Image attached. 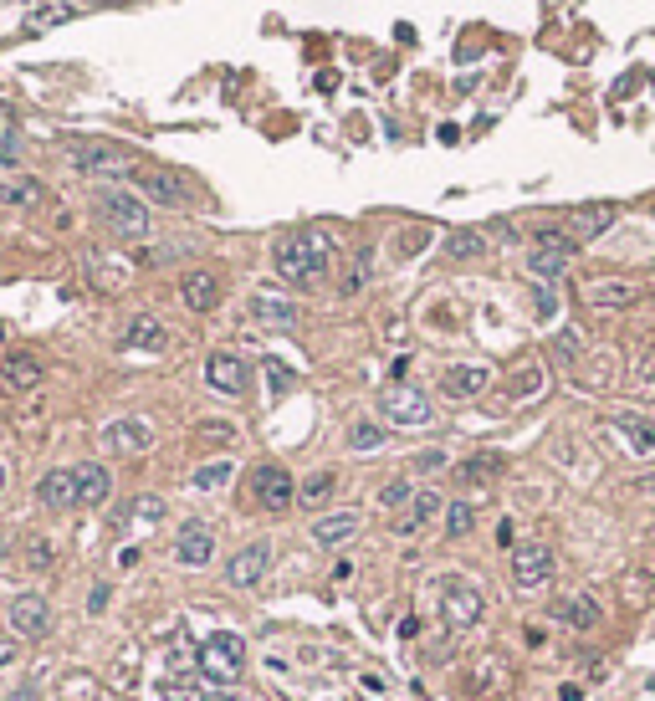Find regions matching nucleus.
<instances>
[{
  "instance_id": "39",
  "label": "nucleus",
  "mask_w": 655,
  "mask_h": 701,
  "mask_svg": "<svg viewBox=\"0 0 655 701\" xmlns=\"http://www.w3.org/2000/svg\"><path fill=\"white\" fill-rule=\"evenodd\" d=\"M200 441H215V446H231V441H236V425H231V420H226V425H221V420H210V425H200Z\"/></svg>"
},
{
  "instance_id": "46",
  "label": "nucleus",
  "mask_w": 655,
  "mask_h": 701,
  "mask_svg": "<svg viewBox=\"0 0 655 701\" xmlns=\"http://www.w3.org/2000/svg\"><path fill=\"white\" fill-rule=\"evenodd\" d=\"M415 466H420V471H446V451H420Z\"/></svg>"
},
{
  "instance_id": "47",
  "label": "nucleus",
  "mask_w": 655,
  "mask_h": 701,
  "mask_svg": "<svg viewBox=\"0 0 655 701\" xmlns=\"http://www.w3.org/2000/svg\"><path fill=\"white\" fill-rule=\"evenodd\" d=\"M267 374H272V384H277V389H292V369H287V364L267 359Z\"/></svg>"
},
{
  "instance_id": "20",
  "label": "nucleus",
  "mask_w": 655,
  "mask_h": 701,
  "mask_svg": "<svg viewBox=\"0 0 655 701\" xmlns=\"http://www.w3.org/2000/svg\"><path fill=\"white\" fill-rule=\"evenodd\" d=\"M180 297H185V308H190V313H210L215 302H221V277L205 272V267H195V272L180 277Z\"/></svg>"
},
{
  "instance_id": "34",
  "label": "nucleus",
  "mask_w": 655,
  "mask_h": 701,
  "mask_svg": "<svg viewBox=\"0 0 655 701\" xmlns=\"http://www.w3.org/2000/svg\"><path fill=\"white\" fill-rule=\"evenodd\" d=\"M379 446H384V425L359 420L354 430H348V451H379Z\"/></svg>"
},
{
  "instance_id": "2",
  "label": "nucleus",
  "mask_w": 655,
  "mask_h": 701,
  "mask_svg": "<svg viewBox=\"0 0 655 701\" xmlns=\"http://www.w3.org/2000/svg\"><path fill=\"white\" fill-rule=\"evenodd\" d=\"M93 210H98V221H103L113 236H123V241H139V236L154 231V221H149V200L134 195V190H123V185H103V190H93Z\"/></svg>"
},
{
  "instance_id": "52",
  "label": "nucleus",
  "mask_w": 655,
  "mask_h": 701,
  "mask_svg": "<svg viewBox=\"0 0 655 701\" xmlns=\"http://www.w3.org/2000/svg\"><path fill=\"white\" fill-rule=\"evenodd\" d=\"M11 655H16V645H11V640H0V666H11Z\"/></svg>"
},
{
  "instance_id": "5",
  "label": "nucleus",
  "mask_w": 655,
  "mask_h": 701,
  "mask_svg": "<svg viewBox=\"0 0 655 701\" xmlns=\"http://www.w3.org/2000/svg\"><path fill=\"white\" fill-rule=\"evenodd\" d=\"M379 415H384L389 425H400V430H420V425L435 420V415H430V394L415 389V384H389V389L379 394Z\"/></svg>"
},
{
  "instance_id": "11",
  "label": "nucleus",
  "mask_w": 655,
  "mask_h": 701,
  "mask_svg": "<svg viewBox=\"0 0 655 701\" xmlns=\"http://www.w3.org/2000/svg\"><path fill=\"white\" fill-rule=\"evenodd\" d=\"M251 497H256L261 507L282 512V507L297 502V487H292V476H287L282 466H267V461H261V466L251 471Z\"/></svg>"
},
{
  "instance_id": "42",
  "label": "nucleus",
  "mask_w": 655,
  "mask_h": 701,
  "mask_svg": "<svg viewBox=\"0 0 655 701\" xmlns=\"http://www.w3.org/2000/svg\"><path fill=\"white\" fill-rule=\"evenodd\" d=\"M26 563H31V568H47V563H52V543H47V538H31V543H26Z\"/></svg>"
},
{
  "instance_id": "57",
  "label": "nucleus",
  "mask_w": 655,
  "mask_h": 701,
  "mask_svg": "<svg viewBox=\"0 0 655 701\" xmlns=\"http://www.w3.org/2000/svg\"><path fill=\"white\" fill-rule=\"evenodd\" d=\"M0 343H6V323H0Z\"/></svg>"
},
{
  "instance_id": "55",
  "label": "nucleus",
  "mask_w": 655,
  "mask_h": 701,
  "mask_svg": "<svg viewBox=\"0 0 655 701\" xmlns=\"http://www.w3.org/2000/svg\"><path fill=\"white\" fill-rule=\"evenodd\" d=\"M645 691H650V696H655V671H650V676H645Z\"/></svg>"
},
{
  "instance_id": "48",
  "label": "nucleus",
  "mask_w": 655,
  "mask_h": 701,
  "mask_svg": "<svg viewBox=\"0 0 655 701\" xmlns=\"http://www.w3.org/2000/svg\"><path fill=\"white\" fill-rule=\"evenodd\" d=\"M200 701H246V696H236L231 686H210V691H205Z\"/></svg>"
},
{
  "instance_id": "41",
  "label": "nucleus",
  "mask_w": 655,
  "mask_h": 701,
  "mask_svg": "<svg viewBox=\"0 0 655 701\" xmlns=\"http://www.w3.org/2000/svg\"><path fill=\"white\" fill-rule=\"evenodd\" d=\"M579 348H584V343H579L574 328H563V333H558V359H563V364H574V359H579Z\"/></svg>"
},
{
  "instance_id": "43",
  "label": "nucleus",
  "mask_w": 655,
  "mask_h": 701,
  "mask_svg": "<svg viewBox=\"0 0 655 701\" xmlns=\"http://www.w3.org/2000/svg\"><path fill=\"white\" fill-rule=\"evenodd\" d=\"M538 384H543V374H538V369H522L512 394H517V400H528V394H538Z\"/></svg>"
},
{
  "instance_id": "53",
  "label": "nucleus",
  "mask_w": 655,
  "mask_h": 701,
  "mask_svg": "<svg viewBox=\"0 0 655 701\" xmlns=\"http://www.w3.org/2000/svg\"><path fill=\"white\" fill-rule=\"evenodd\" d=\"M72 6H128V0H72Z\"/></svg>"
},
{
  "instance_id": "6",
  "label": "nucleus",
  "mask_w": 655,
  "mask_h": 701,
  "mask_svg": "<svg viewBox=\"0 0 655 701\" xmlns=\"http://www.w3.org/2000/svg\"><path fill=\"white\" fill-rule=\"evenodd\" d=\"M574 251H579V241H574V236H563V231L543 226V231H538V241H533V256H528V272H533L538 282H558L563 272H569Z\"/></svg>"
},
{
  "instance_id": "37",
  "label": "nucleus",
  "mask_w": 655,
  "mask_h": 701,
  "mask_svg": "<svg viewBox=\"0 0 655 701\" xmlns=\"http://www.w3.org/2000/svg\"><path fill=\"white\" fill-rule=\"evenodd\" d=\"M128 517H139V522H159V517H164V502H159V497H134V507H128L118 522H128Z\"/></svg>"
},
{
  "instance_id": "18",
  "label": "nucleus",
  "mask_w": 655,
  "mask_h": 701,
  "mask_svg": "<svg viewBox=\"0 0 655 701\" xmlns=\"http://www.w3.org/2000/svg\"><path fill=\"white\" fill-rule=\"evenodd\" d=\"M77 471V507H103L113 497V471L103 461H82Z\"/></svg>"
},
{
  "instance_id": "32",
  "label": "nucleus",
  "mask_w": 655,
  "mask_h": 701,
  "mask_svg": "<svg viewBox=\"0 0 655 701\" xmlns=\"http://www.w3.org/2000/svg\"><path fill=\"white\" fill-rule=\"evenodd\" d=\"M0 200H6V205H36L41 185L31 180V174H21V180H0Z\"/></svg>"
},
{
  "instance_id": "54",
  "label": "nucleus",
  "mask_w": 655,
  "mask_h": 701,
  "mask_svg": "<svg viewBox=\"0 0 655 701\" xmlns=\"http://www.w3.org/2000/svg\"><path fill=\"white\" fill-rule=\"evenodd\" d=\"M640 492H655V476H640Z\"/></svg>"
},
{
  "instance_id": "19",
  "label": "nucleus",
  "mask_w": 655,
  "mask_h": 701,
  "mask_svg": "<svg viewBox=\"0 0 655 701\" xmlns=\"http://www.w3.org/2000/svg\"><path fill=\"white\" fill-rule=\"evenodd\" d=\"M251 318L267 323V328H297L302 323V308H297L292 297H282V292H256L251 297Z\"/></svg>"
},
{
  "instance_id": "3",
  "label": "nucleus",
  "mask_w": 655,
  "mask_h": 701,
  "mask_svg": "<svg viewBox=\"0 0 655 701\" xmlns=\"http://www.w3.org/2000/svg\"><path fill=\"white\" fill-rule=\"evenodd\" d=\"M200 671H205L210 686H236L241 671H246V640L231 635V630L205 635V645H200Z\"/></svg>"
},
{
  "instance_id": "15",
  "label": "nucleus",
  "mask_w": 655,
  "mask_h": 701,
  "mask_svg": "<svg viewBox=\"0 0 655 701\" xmlns=\"http://www.w3.org/2000/svg\"><path fill=\"white\" fill-rule=\"evenodd\" d=\"M103 446L118 456H144L154 446V430H149V420H113L103 430Z\"/></svg>"
},
{
  "instance_id": "24",
  "label": "nucleus",
  "mask_w": 655,
  "mask_h": 701,
  "mask_svg": "<svg viewBox=\"0 0 655 701\" xmlns=\"http://www.w3.org/2000/svg\"><path fill=\"white\" fill-rule=\"evenodd\" d=\"M615 205H609V200H599V205H579L574 215H569V226H574V236L579 241H594V236H604L609 226H615Z\"/></svg>"
},
{
  "instance_id": "17",
  "label": "nucleus",
  "mask_w": 655,
  "mask_h": 701,
  "mask_svg": "<svg viewBox=\"0 0 655 701\" xmlns=\"http://www.w3.org/2000/svg\"><path fill=\"white\" fill-rule=\"evenodd\" d=\"M487 379H492L487 364H451L441 374V394H446V400H476V394L487 389Z\"/></svg>"
},
{
  "instance_id": "26",
  "label": "nucleus",
  "mask_w": 655,
  "mask_h": 701,
  "mask_svg": "<svg viewBox=\"0 0 655 701\" xmlns=\"http://www.w3.org/2000/svg\"><path fill=\"white\" fill-rule=\"evenodd\" d=\"M123 343H128V348H144V354H159V348L169 343V333H164V323H159V318L139 313L134 323L123 328Z\"/></svg>"
},
{
  "instance_id": "28",
  "label": "nucleus",
  "mask_w": 655,
  "mask_h": 701,
  "mask_svg": "<svg viewBox=\"0 0 655 701\" xmlns=\"http://www.w3.org/2000/svg\"><path fill=\"white\" fill-rule=\"evenodd\" d=\"M231 476H236V461H226V456H221V461L195 466V471H190V487H195V492H221Z\"/></svg>"
},
{
  "instance_id": "31",
  "label": "nucleus",
  "mask_w": 655,
  "mask_h": 701,
  "mask_svg": "<svg viewBox=\"0 0 655 701\" xmlns=\"http://www.w3.org/2000/svg\"><path fill=\"white\" fill-rule=\"evenodd\" d=\"M625 604H630V609L655 604V574H650V568H640V574H630V579H625Z\"/></svg>"
},
{
  "instance_id": "7",
  "label": "nucleus",
  "mask_w": 655,
  "mask_h": 701,
  "mask_svg": "<svg viewBox=\"0 0 655 701\" xmlns=\"http://www.w3.org/2000/svg\"><path fill=\"white\" fill-rule=\"evenodd\" d=\"M482 609H487V599L471 579H456V574L441 579V615H446L451 630H471L476 620H482Z\"/></svg>"
},
{
  "instance_id": "38",
  "label": "nucleus",
  "mask_w": 655,
  "mask_h": 701,
  "mask_svg": "<svg viewBox=\"0 0 655 701\" xmlns=\"http://www.w3.org/2000/svg\"><path fill=\"white\" fill-rule=\"evenodd\" d=\"M328 492H333V471H318V476L302 481V492H297V497H302V502H323Z\"/></svg>"
},
{
  "instance_id": "1",
  "label": "nucleus",
  "mask_w": 655,
  "mask_h": 701,
  "mask_svg": "<svg viewBox=\"0 0 655 701\" xmlns=\"http://www.w3.org/2000/svg\"><path fill=\"white\" fill-rule=\"evenodd\" d=\"M272 267L292 287H313L328 272V241H323V231H287V236H277Z\"/></svg>"
},
{
  "instance_id": "56",
  "label": "nucleus",
  "mask_w": 655,
  "mask_h": 701,
  "mask_svg": "<svg viewBox=\"0 0 655 701\" xmlns=\"http://www.w3.org/2000/svg\"><path fill=\"white\" fill-rule=\"evenodd\" d=\"M0 492H6V466H0Z\"/></svg>"
},
{
  "instance_id": "35",
  "label": "nucleus",
  "mask_w": 655,
  "mask_h": 701,
  "mask_svg": "<svg viewBox=\"0 0 655 701\" xmlns=\"http://www.w3.org/2000/svg\"><path fill=\"white\" fill-rule=\"evenodd\" d=\"M487 251V241L476 236V231H451V241H446V256H456V261H471V256H482Z\"/></svg>"
},
{
  "instance_id": "21",
  "label": "nucleus",
  "mask_w": 655,
  "mask_h": 701,
  "mask_svg": "<svg viewBox=\"0 0 655 701\" xmlns=\"http://www.w3.org/2000/svg\"><path fill=\"white\" fill-rule=\"evenodd\" d=\"M36 502L41 507H52V512H62V507H77V471L67 466H57V471H47L36 481Z\"/></svg>"
},
{
  "instance_id": "27",
  "label": "nucleus",
  "mask_w": 655,
  "mask_h": 701,
  "mask_svg": "<svg viewBox=\"0 0 655 701\" xmlns=\"http://www.w3.org/2000/svg\"><path fill=\"white\" fill-rule=\"evenodd\" d=\"M615 430L625 435V446L635 456H655V425L640 420V415H615Z\"/></svg>"
},
{
  "instance_id": "49",
  "label": "nucleus",
  "mask_w": 655,
  "mask_h": 701,
  "mask_svg": "<svg viewBox=\"0 0 655 701\" xmlns=\"http://www.w3.org/2000/svg\"><path fill=\"white\" fill-rule=\"evenodd\" d=\"M548 313H558V297H548V292H538V318H548Z\"/></svg>"
},
{
  "instance_id": "22",
  "label": "nucleus",
  "mask_w": 655,
  "mask_h": 701,
  "mask_svg": "<svg viewBox=\"0 0 655 701\" xmlns=\"http://www.w3.org/2000/svg\"><path fill=\"white\" fill-rule=\"evenodd\" d=\"M441 512H446V497H441V492H415V497H410V507L395 517V533H400V538H410V533H420L425 522H430V517H441Z\"/></svg>"
},
{
  "instance_id": "29",
  "label": "nucleus",
  "mask_w": 655,
  "mask_h": 701,
  "mask_svg": "<svg viewBox=\"0 0 655 701\" xmlns=\"http://www.w3.org/2000/svg\"><path fill=\"white\" fill-rule=\"evenodd\" d=\"M0 374H6L11 389H31V384H41V364H36L31 354H6V359H0Z\"/></svg>"
},
{
  "instance_id": "40",
  "label": "nucleus",
  "mask_w": 655,
  "mask_h": 701,
  "mask_svg": "<svg viewBox=\"0 0 655 701\" xmlns=\"http://www.w3.org/2000/svg\"><path fill=\"white\" fill-rule=\"evenodd\" d=\"M0 164H21V134H16V128L0 134Z\"/></svg>"
},
{
  "instance_id": "30",
  "label": "nucleus",
  "mask_w": 655,
  "mask_h": 701,
  "mask_svg": "<svg viewBox=\"0 0 655 701\" xmlns=\"http://www.w3.org/2000/svg\"><path fill=\"white\" fill-rule=\"evenodd\" d=\"M502 466H507V461H502L497 451H482V456H471V461L461 466V481H497Z\"/></svg>"
},
{
  "instance_id": "4",
  "label": "nucleus",
  "mask_w": 655,
  "mask_h": 701,
  "mask_svg": "<svg viewBox=\"0 0 655 701\" xmlns=\"http://www.w3.org/2000/svg\"><path fill=\"white\" fill-rule=\"evenodd\" d=\"M128 185H134V190H144V200H154V205H169V210H180V205H190V200H195V190H190V180H185V174L159 169V164H134V169H128Z\"/></svg>"
},
{
  "instance_id": "33",
  "label": "nucleus",
  "mask_w": 655,
  "mask_h": 701,
  "mask_svg": "<svg viewBox=\"0 0 655 701\" xmlns=\"http://www.w3.org/2000/svg\"><path fill=\"white\" fill-rule=\"evenodd\" d=\"M471 522H476V507L471 502H446V538L461 543L471 533Z\"/></svg>"
},
{
  "instance_id": "9",
  "label": "nucleus",
  "mask_w": 655,
  "mask_h": 701,
  "mask_svg": "<svg viewBox=\"0 0 655 701\" xmlns=\"http://www.w3.org/2000/svg\"><path fill=\"white\" fill-rule=\"evenodd\" d=\"M205 384L215 389V394H231V400H241V394L251 389V369H246V359L241 354H210L205 359Z\"/></svg>"
},
{
  "instance_id": "8",
  "label": "nucleus",
  "mask_w": 655,
  "mask_h": 701,
  "mask_svg": "<svg viewBox=\"0 0 655 701\" xmlns=\"http://www.w3.org/2000/svg\"><path fill=\"white\" fill-rule=\"evenodd\" d=\"M553 579V548L548 543H517L512 548V584L517 589H543Z\"/></svg>"
},
{
  "instance_id": "12",
  "label": "nucleus",
  "mask_w": 655,
  "mask_h": 701,
  "mask_svg": "<svg viewBox=\"0 0 655 701\" xmlns=\"http://www.w3.org/2000/svg\"><path fill=\"white\" fill-rule=\"evenodd\" d=\"M6 620H11V635H16V640H41V635L52 630V604L41 599V594H21V599L11 604Z\"/></svg>"
},
{
  "instance_id": "10",
  "label": "nucleus",
  "mask_w": 655,
  "mask_h": 701,
  "mask_svg": "<svg viewBox=\"0 0 655 701\" xmlns=\"http://www.w3.org/2000/svg\"><path fill=\"white\" fill-rule=\"evenodd\" d=\"M267 568H272V543H246L241 553L226 558V584L256 589L261 579H267Z\"/></svg>"
},
{
  "instance_id": "51",
  "label": "nucleus",
  "mask_w": 655,
  "mask_h": 701,
  "mask_svg": "<svg viewBox=\"0 0 655 701\" xmlns=\"http://www.w3.org/2000/svg\"><path fill=\"white\" fill-rule=\"evenodd\" d=\"M6 128H16V113H11V103H0V134H6Z\"/></svg>"
},
{
  "instance_id": "44",
  "label": "nucleus",
  "mask_w": 655,
  "mask_h": 701,
  "mask_svg": "<svg viewBox=\"0 0 655 701\" xmlns=\"http://www.w3.org/2000/svg\"><path fill=\"white\" fill-rule=\"evenodd\" d=\"M159 696H164V701H200V696H195L190 686H180V681H164V686H159Z\"/></svg>"
},
{
  "instance_id": "25",
  "label": "nucleus",
  "mask_w": 655,
  "mask_h": 701,
  "mask_svg": "<svg viewBox=\"0 0 655 701\" xmlns=\"http://www.w3.org/2000/svg\"><path fill=\"white\" fill-rule=\"evenodd\" d=\"M364 528V517L359 512H333V517H318L313 522V543H323V548H338V543H348Z\"/></svg>"
},
{
  "instance_id": "14",
  "label": "nucleus",
  "mask_w": 655,
  "mask_h": 701,
  "mask_svg": "<svg viewBox=\"0 0 655 701\" xmlns=\"http://www.w3.org/2000/svg\"><path fill=\"white\" fill-rule=\"evenodd\" d=\"M67 159L82 174H103V169H118L128 154L118 144H108V139H77V144H67Z\"/></svg>"
},
{
  "instance_id": "50",
  "label": "nucleus",
  "mask_w": 655,
  "mask_h": 701,
  "mask_svg": "<svg viewBox=\"0 0 655 701\" xmlns=\"http://www.w3.org/2000/svg\"><path fill=\"white\" fill-rule=\"evenodd\" d=\"M6 701H41V691H36V686H21V691H11Z\"/></svg>"
},
{
  "instance_id": "16",
  "label": "nucleus",
  "mask_w": 655,
  "mask_h": 701,
  "mask_svg": "<svg viewBox=\"0 0 655 701\" xmlns=\"http://www.w3.org/2000/svg\"><path fill=\"white\" fill-rule=\"evenodd\" d=\"M174 558H180L185 568H205L215 558V533L205 528V522H185L180 538H174Z\"/></svg>"
},
{
  "instance_id": "13",
  "label": "nucleus",
  "mask_w": 655,
  "mask_h": 701,
  "mask_svg": "<svg viewBox=\"0 0 655 701\" xmlns=\"http://www.w3.org/2000/svg\"><path fill=\"white\" fill-rule=\"evenodd\" d=\"M635 297H640V287L635 282H625V277H594V282H584V302L594 313H620V308H635Z\"/></svg>"
},
{
  "instance_id": "45",
  "label": "nucleus",
  "mask_w": 655,
  "mask_h": 701,
  "mask_svg": "<svg viewBox=\"0 0 655 701\" xmlns=\"http://www.w3.org/2000/svg\"><path fill=\"white\" fill-rule=\"evenodd\" d=\"M108 599H113V589H108V584H98L93 594H87V615H103V609H108Z\"/></svg>"
},
{
  "instance_id": "23",
  "label": "nucleus",
  "mask_w": 655,
  "mask_h": 701,
  "mask_svg": "<svg viewBox=\"0 0 655 701\" xmlns=\"http://www.w3.org/2000/svg\"><path fill=\"white\" fill-rule=\"evenodd\" d=\"M553 615L569 630H594V625H604V604L594 594H569L563 604H553Z\"/></svg>"
},
{
  "instance_id": "36",
  "label": "nucleus",
  "mask_w": 655,
  "mask_h": 701,
  "mask_svg": "<svg viewBox=\"0 0 655 701\" xmlns=\"http://www.w3.org/2000/svg\"><path fill=\"white\" fill-rule=\"evenodd\" d=\"M410 497H415L410 481H389V487H379V507H384V512H400Z\"/></svg>"
}]
</instances>
